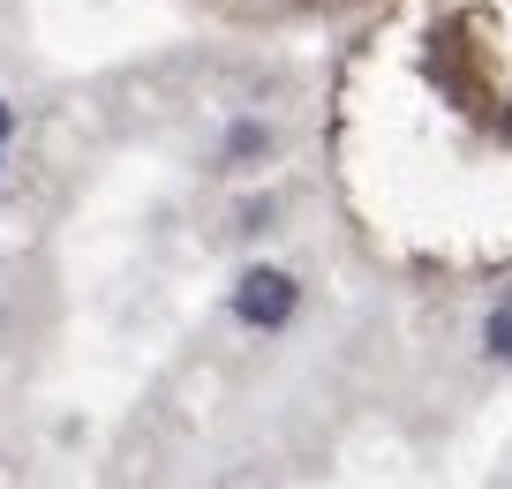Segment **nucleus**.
Here are the masks:
<instances>
[{"label": "nucleus", "instance_id": "obj_1", "mask_svg": "<svg viewBox=\"0 0 512 489\" xmlns=\"http://www.w3.org/2000/svg\"><path fill=\"white\" fill-rule=\"evenodd\" d=\"M302 309V286L287 279V271H249V279L234 286V316L241 324H256V332H279V324H287V316Z\"/></svg>", "mask_w": 512, "mask_h": 489}, {"label": "nucleus", "instance_id": "obj_2", "mask_svg": "<svg viewBox=\"0 0 512 489\" xmlns=\"http://www.w3.org/2000/svg\"><path fill=\"white\" fill-rule=\"evenodd\" d=\"M482 347H490V354H497V362H512V294H505V301H497V309H490V316H482Z\"/></svg>", "mask_w": 512, "mask_h": 489}, {"label": "nucleus", "instance_id": "obj_3", "mask_svg": "<svg viewBox=\"0 0 512 489\" xmlns=\"http://www.w3.org/2000/svg\"><path fill=\"white\" fill-rule=\"evenodd\" d=\"M264 151H272V136H264V128H234V143H226V158H234V166H241V158H264Z\"/></svg>", "mask_w": 512, "mask_h": 489}, {"label": "nucleus", "instance_id": "obj_4", "mask_svg": "<svg viewBox=\"0 0 512 489\" xmlns=\"http://www.w3.org/2000/svg\"><path fill=\"white\" fill-rule=\"evenodd\" d=\"M0 143H8V106H0Z\"/></svg>", "mask_w": 512, "mask_h": 489}]
</instances>
